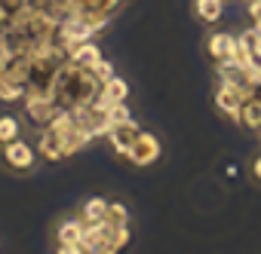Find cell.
Returning a JSON list of instances; mask_svg holds the SVG:
<instances>
[{"label": "cell", "instance_id": "obj_19", "mask_svg": "<svg viewBox=\"0 0 261 254\" xmlns=\"http://www.w3.org/2000/svg\"><path fill=\"white\" fill-rule=\"evenodd\" d=\"M92 74H95V77H98V80L105 83V80H111V77H114V65H111L108 58H101V61H98V65L92 68Z\"/></svg>", "mask_w": 261, "mask_h": 254}, {"label": "cell", "instance_id": "obj_18", "mask_svg": "<svg viewBox=\"0 0 261 254\" xmlns=\"http://www.w3.org/2000/svg\"><path fill=\"white\" fill-rule=\"evenodd\" d=\"M126 119H133L129 104H126V101H114V104L108 107V122H126Z\"/></svg>", "mask_w": 261, "mask_h": 254}, {"label": "cell", "instance_id": "obj_4", "mask_svg": "<svg viewBox=\"0 0 261 254\" xmlns=\"http://www.w3.org/2000/svg\"><path fill=\"white\" fill-rule=\"evenodd\" d=\"M160 141H157V135L154 132H145L142 129V135L136 138V144L129 147V153H126V160L133 163V166H139V169H148V166H154L157 160H160Z\"/></svg>", "mask_w": 261, "mask_h": 254}, {"label": "cell", "instance_id": "obj_15", "mask_svg": "<svg viewBox=\"0 0 261 254\" xmlns=\"http://www.w3.org/2000/svg\"><path fill=\"white\" fill-rule=\"evenodd\" d=\"M16 138H22V119L13 113H4L0 116V147L16 141Z\"/></svg>", "mask_w": 261, "mask_h": 254}, {"label": "cell", "instance_id": "obj_12", "mask_svg": "<svg viewBox=\"0 0 261 254\" xmlns=\"http://www.w3.org/2000/svg\"><path fill=\"white\" fill-rule=\"evenodd\" d=\"M224 10H227V0H194V13L206 25H218L224 19Z\"/></svg>", "mask_w": 261, "mask_h": 254}, {"label": "cell", "instance_id": "obj_21", "mask_svg": "<svg viewBox=\"0 0 261 254\" xmlns=\"http://www.w3.org/2000/svg\"><path fill=\"white\" fill-rule=\"evenodd\" d=\"M10 22H13V13H10V10H4V7H0V34H4V31L10 28Z\"/></svg>", "mask_w": 261, "mask_h": 254}, {"label": "cell", "instance_id": "obj_16", "mask_svg": "<svg viewBox=\"0 0 261 254\" xmlns=\"http://www.w3.org/2000/svg\"><path fill=\"white\" fill-rule=\"evenodd\" d=\"M0 101H25V86L22 83H13V80H0Z\"/></svg>", "mask_w": 261, "mask_h": 254}, {"label": "cell", "instance_id": "obj_23", "mask_svg": "<svg viewBox=\"0 0 261 254\" xmlns=\"http://www.w3.org/2000/svg\"><path fill=\"white\" fill-rule=\"evenodd\" d=\"M123 4H129V0H120V7H123Z\"/></svg>", "mask_w": 261, "mask_h": 254}, {"label": "cell", "instance_id": "obj_11", "mask_svg": "<svg viewBox=\"0 0 261 254\" xmlns=\"http://www.w3.org/2000/svg\"><path fill=\"white\" fill-rule=\"evenodd\" d=\"M237 125L243 129H252V132H261V98L258 95H249L240 107V116H237Z\"/></svg>", "mask_w": 261, "mask_h": 254}, {"label": "cell", "instance_id": "obj_10", "mask_svg": "<svg viewBox=\"0 0 261 254\" xmlns=\"http://www.w3.org/2000/svg\"><path fill=\"white\" fill-rule=\"evenodd\" d=\"M101 58H105V55H101V49H98L92 40H83V43L68 46V61L77 65V68H89V71H92Z\"/></svg>", "mask_w": 261, "mask_h": 254}, {"label": "cell", "instance_id": "obj_6", "mask_svg": "<svg viewBox=\"0 0 261 254\" xmlns=\"http://www.w3.org/2000/svg\"><path fill=\"white\" fill-rule=\"evenodd\" d=\"M142 135V125L136 122V119H126V122H111V129H108V141H111V147L117 150V153H129V147L136 144V138Z\"/></svg>", "mask_w": 261, "mask_h": 254}, {"label": "cell", "instance_id": "obj_22", "mask_svg": "<svg viewBox=\"0 0 261 254\" xmlns=\"http://www.w3.org/2000/svg\"><path fill=\"white\" fill-rule=\"evenodd\" d=\"M252 178L261 184V153H258V156H255V163H252Z\"/></svg>", "mask_w": 261, "mask_h": 254}, {"label": "cell", "instance_id": "obj_2", "mask_svg": "<svg viewBox=\"0 0 261 254\" xmlns=\"http://www.w3.org/2000/svg\"><path fill=\"white\" fill-rule=\"evenodd\" d=\"M249 95H252V92H246L243 86L227 83V80H218V86H215V107H218L227 119H233V122H237L240 107H243V101H246Z\"/></svg>", "mask_w": 261, "mask_h": 254}, {"label": "cell", "instance_id": "obj_13", "mask_svg": "<svg viewBox=\"0 0 261 254\" xmlns=\"http://www.w3.org/2000/svg\"><path fill=\"white\" fill-rule=\"evenodd\" d=\"M98 98L105 101V104H114V101H126L129 98V83L123 80V77H111V80H105L101 83V92H98Z\"/></svg>", "mask_w": 261, "mask_h": 254}, {"label": "cell", "instance_id": "obj_14", "mask_svg": "<svg viewBox=\"0 0 261 254\" xmlns=\"http://www.w3.org/2000/svg\"><path fill=\"white\" fill-rule=\"evenodd\" d=\"M80 217H83L86 224H98V220H105V217H108V199H105V196H92V199H86L83 208H80Z\"/></svg>", "mask_w": 261, "mask_h": 254}, {"label": "cell", "instance_id": "obj_7", "mask_svg": "<svg viewBox=\"0 0 261 254\" xmlns=\"http://www.w3.org/2000/svg\"><path fill=\"white\" fill-rule=\"evenodd\" d=\"M233 49H237V34H230V31H212L206 37V52H209V58L215 65L230 61L233 58Z\"/></svg>", "mask_w": 261, "mask_h": 254}, {"label": "cell", "instance_id": "obj_17", "mask_svg": "<svg viewBox=\"0 0 261 254\" xmlns=\"http://www.w3.org/2000/svg\"><path fill=\"white\" fill-rule=\"evenodd\" d=\"M108 224H114V227H129V211H126V205L123 202H108V217H105Z\"/></svg>", "mask_w": 261, "mask_h": 254}, {"label": "cell", "instance_id": "obj_3", "mask_svg": "<svg viewBox=\"0 0 261 254\" xmlns=\"http://www.w3.org/2000/svg\"><path fill=\"white\" fill-rule=\"evenodd\" d=\"M83 227L86 220L83 217H68L59 224L56 230V242H59V254H83Z\"/></svg>", "mask_w": 261, "mask_h": 254}, {"label": "cell", "instance_id": "obj_5", "mask_svg": "<svg viewBox=\"0 0 261 254\" xmlns=\"http://www.w3.org/2000/svg\"><path fill=\"white\" fill-rule=\"evenodd\" d=\"M4 163L13 172H31L34 163H37V147L28 144V141H22V138H16V141L4 144Z\"/></svg>", "mask_w": 261, "mask_h": 254}, {"label": "cell", "instance_id": "obj_9", "mask_svg": "<svg viewBox=\"0 0 261 254\" xmlns=\"http://www.w3.org/2000/svg\"><path fill=\"white\" fill-rule=\"evenodd\" d=\"M37 156H43L46 163H59V160H65V147H62V135L59 132H53L49 125H43L40 129V135H37Z\"/></svg>", "mask_w": 261, "mask_h": 254}, {"label": "cell", "instance_id": "obj_1", "mask_svg": "<svg viewBox=\"0 0 261 254\" xmlns=\"http://www.w3.org/2000/svg\"><path fill=\"white\" fill-rule=\"evenodd\" d=\"M101 92V80L89 71V68H77V65H65L56 77V86H53V101L62 107V110H77V107H86L98 98Z\"/></svg>", "mask_w": 261, "mask_h": 254}, {"label": "cell", "instance_id": "obj_20", "mask_svg": "<svg viewBox=\"0 0 261 254\" xmlns=\"http://www.w3.org/2000/svg\"><path fill=\"white\" fill-rule=\"evenodd\" d=\"M25 4H28V0H0V7H4V10H10L13 16H16V13H19Z\"/></svg>", "mask_w": 261, "mask_h": 254}, {"label": "cell", "instance_id": "obj_8", "mask_svg": "<svg viewBox=\"0 0 261 254\" xmlns=\"http://www.w3.org/2000/svg\"><path fill=\"white\" fill-rule=\"evenodd\" d=\"M62 107L53 101V98H25V116L34 122V125H49L53 122V116L59 113Z\"/></svg>", "mask_w": 261, "mask_h": 254}]
</instances>
